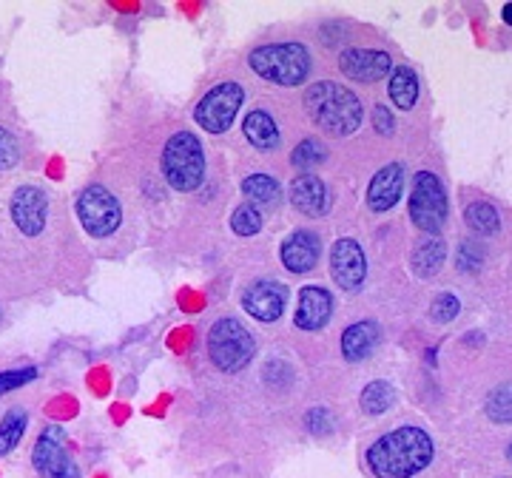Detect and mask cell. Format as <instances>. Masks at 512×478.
Segmentation results:
<instances>
[{
	"mask_svg": "<svg viewBox=\"0 0 512 478\" xmlns=\"http://www.w3.org/2000/svg\"><path fill=\"white\" fill-rule=\"evenodd\" d=\"M433 461V439L421 427H399L367 450V467L376 478H413Z\"/></svg>",
	"mask_w": 512,
	"mask_h": 478,
	"instance_id": "obj_1",
	"label": "cell"
},
{
	"mask_svg": "<svg viewBox=\"0 0 512 478\" xmlns=\"http://www.w3.org/2000/svg\"><path fill=\"white\" fill-rule=\"evenodd\" d=\"M305 109L313 123L330 137H348L362 126V117H365L359 97L330 80L313 83L305 92Z\"/></svg>",
	"mask_w": 512,
	"mask_h": 478,
	"instance_id": "obj_2",
	"label": "cell"
},
{
	"mask_svg": "<svg viewBox=\"0 0 512 478\" xmlns=\"http://www.w3.org/2000/svg\"><path fill=\"white\" fill-rule=\"evenodd\" d=\"M248 66L262 80H271L279 86H299L308 80L313 60L302 43H268V46H256L248 55Z\"/></svg>",
	"mask_w": 512,
	"mask_h": 478,
	"instance_id": "obj_3",
	"label": "cell"
},
{
	"mask_svg": "<svg viewBox=\"0 0 512 478\" xmlns=\"http://www.w3.org/2000/svg\"><path fill=\"white\" fill-rule=\"evenodd\" d=\"M163 174L174 191H197L205 180V154L197 134L177 131L163 148Z\"/></svg>",
	"mask_w": 512,
	"mask_h": 478,
	"instance_id": "obj_4",
	"label": "cell"
},
{
	"mask_svg": "<svg viewBox=\"0 0 512 478\" xmlns=\"http://www.w3.org/2000/svg\"><path fill=\"white\" fill-rule=\"evenodd\" d=\"M407 211H410V220L419 231H424L427 237H439V231L447 222V214H450V203H447L444 183L433 171H419L413 177Z\"/></svg>",
	"mask_w": 512,
	"mask_h": 478,
	"instance_id": "obj_5",
	"label": "cell"
},
{
	"mask_svg": "<svg viewBox=\"0 0 512 478\" xmlns=\"http://www.w3.org/2000/svg\"><path fill=\"white\" fill-rule=\"evenodd\" d=\"M256 353V342L251 331L237 319H220L208 331V356L222 373H237Z\"/></svg>",
	"mask_w": 512,
	"mask_h": 478,
	"instance_id": "obj_6",
	"label": "cell"
},
{
	"mask_svg": "<svg viewBox=\"0 0 512 478\" xmlns=\"http://www.w3.org/2000/svg\"><path fill=\"white\" fill-rule=\"evenodd\" d=\"M77 217L92 237L103 239L120 228L123 208L106 185H86V191H80L77 197Z\"/></svg>",
	"mask_w": 512,
	"mask_h": 478,
	"instance_id": "obj_7",
	"label": "cell"
},
{
	"mask_svg": "<svg viewBox=\"0 0 512 478\" xmlns=\"http://www.w3.org/2000/svg\"><path fill=\"white\" fill-rule=\"evenodd\" d=\"M245 103V89L239 83H220L214 86L211 92L202 97L194 109V120L200 123V129H205L208 134H222V131L231 129L234 117L242 109Z\"/></svg>",
	"mask_w": 512,
	"mask_h": 478,
	"instance_id": "obj_8",
	"label": "cell"
},
{
	"mask_svg": "<svg viewBox=\"0 0 512 478\" xmlns=\"http://www.w3.org/2000/svg\"><path fill=\"white\" fill-rule=\"evenodd\" d=\"M32 464L43 478H80V470L66 447V430L55 424L40 433L32 450Z\"/></svg>",
	"mask_w": 512,
	"mask_h": 478,
	"instance_id": "obj_9",
	"label": "cell"
},
{
	"mask_svg": "<svg viewBox=\"0 0 512 478\" xmlns=\"http://www.w3.org/2000/svg\"><path fill=\"white\" fill-rule=\"evenodd\" d=\"M12 222L18 225L20 234L26 237H37L46 228V217H49V197L40 185H20L12 194Z\"/></svg>",
	"mask_w": 512,
	"mask_h": 478,
	"instance_id": "obj_10",
	"label": "cell"
},
{
	"mask_svg": "<svg viewBox=\"0 0 512 478\" xmlns=\"http://www.w3.org/2000/svg\"><path fill=\"white\" fill-rule=\"evenodd\" d=\"M330 274L342 291H359L365 285L367 257L356 239H336L330 248Z\"/></svg>",
	"mask_w": 512,
	"mask_h": 478,
	"instance_id": "obj_11",
	"label": "cell"
},
{
	"mask_svg": "<svg viewBox=\"0 0 512 478\" xmlns=\"http://www.w3.org/2000/svg\"><path fill=\"white\" fill-rule=\"evenodd\" d=\"M291 291L276 279H256L242 294V308L259 322H276L288 308Z\"/></svg>",
	"mask_w": 512,
	"mask_h": 478,
	"instance_id": "obj_12",
	"label": "cell"
},
{
	"mask_svg": "<svg viewBox=\"0 0 512 478\" xmlns=\"http://www.w3.org/2000/svg\"><path fill=\"white\" fill-rule=\"evenodd\" d=\"M393 60L382 49H345L339 55V69L348 74L350 80L359 83H376L390 74Z\"/></svg>",
	"mask_w": 512,
	"mask_h": 478,
	"instance_id": "obj_13",
	"label": "cell"
},
{
	"mask_svg": "<svg viewBox=\"0 0 512 478\" xmlns=\"http://www.w3.org/2000/svg\"><path fill=\"white\" fill-rule=\"evenodd\" d=\"M333 316V296L319 285H308L299 291V305L293 313V325L299 331H322Z\"/></svg>",
	"mask_w": 512,
	"mask_h": 478,
	"instance_id": "obj_14",
	"label": "cell"
},
{
	"mask_svg": "<svg viewBox=\"0 0 512 478\" xmlns=\"http://www.w3.org/2000/svg\"><path fill=\"white\" fill-rule=\"evenodd\" d=\"M322 254V239L313 231H293L291 237L282 242V265L291 274H308L316 268Z\"/></svg>",
	"mask_w": 512,
	"mask_h": 478,
	"instance_id": "obj_15",
	"label": "cell"
},
{
	"mask_svg": "<svg viewBox=\"0 0 512 478\" xmlns=\"http://www.w3.org/2000/svg\"><path fill=\"white\" fill-rule=\"evenodd\" d=\"M404 194V166L402 163H387V166L370 180L367 185V205L373 211H390L393 205L402 200Z\"/></svg>",
	"mask_w": 512,
	"mask_h": 478,
	"instance_id": "obj_16",
	"label": "cell"
},
{
	"mask_svg": "<svg viewBox=\"0 0 512 478\" xmlns=\"http://www.w3.org/2000/svg\"><path fill=\"white\" fill-rule=\"evenodd\" d=\"M330 188L313 174H299L291 183V203L305 217H325L330 208Z\"/></svg>",
	"mask_w": 512,
	"mask_h": 478,
	"instance_id": "obj_17",
	"label": "cell"
},
{
	"mask_svg": "<svg viewBox=\"0 0 512 478\" xmlns=\"http://www.w3.org/2000/svg\"><path fill=\"white\" fill-rule=\"evenodd\" d=\"M379 342H382L379 322H373V319L356 322V325H350L348 331L342 333V356L348 362H362V359H367L373 350L379 348Z\"/></svg>",
	"mask_w": 512,
	"mask_h": 478,
	"instance_id": "obj_18",
	"label": "cell"
},
{
	"mask_svg": "<svg viewBox=\"0 0 512 478\" xmlns=\"http://www.w3.org/2000/svg\"><path fill=\"white\" fill-rule=\"evenodd\" d=\"M245 137H248V143L259 151H274L279 146V129H276L274 117L268 114V111L256 109L251 114H245Z\"/></svg>",
	"mask_w": 512,
	"mask_h": 478,
	"instance_id": "obj_19",
	"label": "cell"
},
{
	"mask_svg": "<svg viewBox=\"0 0 512 478\" xmlns=\"http://www.w3.org/2000/svg\"><path fill=\"white\" fill-rule=\"evenodd\" d=\"M444 259H447V248H444V242L439 237H424L413 248V259H410V265H413V274L421 276V279H430V276L439 274V268L444 265Z\"/></svg>",
	"mask_w": 512,
	"mask_h": 478,
	"instance_id": "obj_20",
	"label": "cell"
},
{
	"mask_svg": "<svg viewBox=\"0 0 512 478\" xmlns=\"http://www.w3.org/2000/svg\"><path fill=\"white\" fill-rule=\"evenodd\" d=\"M242 194L251 200V205H259V208H276L282 203V185L276 183L274 177L268 174H251L245 183H242Z\"/></svg>",
	"mask_w": 512,
	"mask_h": 478,
	"instance_id": "obj_21",
	"label": "cell"
},
{
	"mask_svg": "<svg viewBox=\"0 0 512 478\" xmlns=\"http://www.w3.org/2000/svg\"><path fill=\"white\" fill-rule=\"evenodd\" d=\"M390 100L402 111L416 106V100H419V77H416L413 69L399 66L396 72L390 74Z\"/></svg>",
	"mask_w": 512,
	"mask_h": 478,
	"instance_id": "obj_22",
	"label": "cell"
},
{
	"mask_svg": "<svg viewBox=\"0 0 512 478\" xmlns=\"http://www.w3.org/2000/svg\"><path fill=\"white\" fill-rule=\"evenodd\" d=\"M26 424H29V416H26V410H20V407H12L6 416H3V422H0V459L3 456H9L15 447L23 439V433H26Z\"/></svg>",
	"mask_w": 512,
	"mask_h": 478,
	"instance_id": "obj_23",
	"label": "cell"
},
{
	"mask_svg": "<svg viewBox=\"0 0 512 478\" xmlns=\"http://www.w3.org/2000/svg\"><path fill=\"white\" fill-rule=\"evenodd\" d=\"M464 220H467V225H470L473 231L484 234V237H490V234H498V231H501L498 208L490 203H484V200L467 205V208H464Z\"/></svg>",
	"mask_w": 512,
	"mask_h": 478,
	"instance_id": "obj_24",
	"label": "cell"
},
{
	"mask_svg": "<svg viewBox=\"0 0 512 478\" xmlns=\"http://www.w3.org/2000/svg\"><path fill=\"white\" fill-rule=\"evenodd\" d=\"M393 402H396V390L390 382H370L362 390V399H359V405L367 416H382L393 407Z\"/></svg>",
	"mask_w": 512,
	"mask_h": 478,
	"instance_id": "obj_25",
	"label": "cell"
},
{
	"mask_svg": "<svg viewBox=\"0 0 512 478\" xmlns=\"http://www.w3.org/2000/svg\"><path fill=\"white\" fill-rule=\"evenodd\" d=\"M487 416L498 424H512V382H504V385H498L487 396Z\"/></svg>",
	"mask_w": 512,
	"mask_h": 478,
	"instance_id": "obj_26",
	"label": "cell"
},
{
	"mask_svg": "<svg viewBox=\"0 0 512 478\" xmlns=\"http://www.w3.org/2000/svg\"><path fill=\"white\" fill-rule=\"evenodd\" d=\"M293 166L296 168H313V166H322L325 160H328V148L322 140H302L299 146L293 148L291 154Z\"/></svg>",
	"mask_w": 512,
	"mask_h": 478,
	"instance_id": "obj_27",
	"label": "cell"
},
{
	"mask_svg": "<svg viewBox=\"0 0 512 478\" xmlns=\"http://www.w3.org/2000/svg\"><path fill=\"white\" fill-rule=\"evenodd\" d=\"M231 228L239 237H256L262 231V214L256 211L254 205H239L237 211L231 214Z\"/></svg>",
	"mask_w": 512,
	"mask_h": 478,
	"instance_id": "obj_28",
	"label": "cell"
},
{
	"mask_svg": "<svg viewBox=\"0 0 512 478\" xmlns=\"http://www.w3.org/2000/svg\"><path fill=\"white\" fill-rule=\"evenodd\" d=\"M456 265L461 271H467V274H478L481 265H484V248H481L478 242H473V239H464V242L458 245Z\"/></svg>",
	"mask_w": 512,
	"mask_h": 478,
	"instance_id": "obj_29",
	"label": "cell"
},
{
	"mask_svg": "<svg viewBox=\"0 0 512 478\" xmlns=\"http://www.w3.org/2000/svg\"><path fill=\"white\" fill-rule=\"evenodd\" d=\"M458 311H461V302H458L456 294H439L430 305V319L444 325V322H453Z\"/></svg>",
	"mask_w": 512,
	"mask_h": 478,
	"instance_id": "obj_30",
	"label": "cell"
},
{
	"mask_svg": "<svg viewBox=\"0 0 512 478\" xmlns=\"http://www.w3.org/2000/svg\"><path fill=\"white\" fill-rule=\"evenodd\" d=\"M37 379V368H15V370H3L0 373V393H12L18 387L29 385Z\"/></svg>",
	"mask_w": 512,
	"mask_h": 478,
	"instance_id": "obj_31",
	"label": "cell"
},
{
	"mask_svg": "<svg viewBox=\"0 0 512 478\" xmlns=\"http://www.w3.org/2000/svg\"><path fill=\"white\" fill-rule=\"evenodd\" d=\"M20 163V148L15 134L6 129H0V171H9Z\"/></svg>",
	"mask_w": 512,
	"mask_h": 478,
	"instance_id": "obj_32",
	"label": "cell"
},
{
	"mask_svg": "<svg viewBox=\"0 0 512 478\" xmlns=\"http://www.w3.org/2000/svg\"><path fill=\"white\" fill-rule=\"evenodd\" d=\"M305 427L311 430L313 436H328L330 430H333V416H330L328 407H313V410H308Z\"/></svg>",
	"mask_w": 512,
	"mask_h": 478,
	"instance_id": "obj_33",
	"label": "cell"
},
{
	"mask_svg": "<svg viewBox=\"0 0 512 478\" xmlns=\"http://www.w3.org/2000/svg\"><path fill=\"white\" fill-rule=\"evenodd\" d=\"M373 126H376V131H379V134L390 137V134H393V129H396V126H393V114L384 109V106H376V109H373Z\"/></svg>",
	"mask_w": 512,
	"mask_h": 478,
	"instance_id": "obj_34",
	"label": "cell"
},
{
	"mask_svg": "<svg viewBox=\"0 0 512 478\" xmlns=\"http://www.w3.org/2000/svg\"><path fill=\"white\" fill-rule=\"evenodd\" d=\"M504 20H507V23L512 26V3H507V6H504Z\"/></svg>",
	"mask_w": 512,
	"mask_h": 478,
	"instance_id": "obj_35",
	"label": "cell"
},
{
	"mask_svg": "<svg viewBox=\"0 0 512 478\" xmlns=\"http://www.w3.org/2000/svg\"><path fill=\"white\" fill-rule=\"evenodd\" d=\"M507 459H510V464H512V442H510V447H507Z\"/></svg>",
	"mask_w": 512,
	"mask_h": 478,
	"instance_id": "obj_36",
	"label": "cell"
}]
</instances>
